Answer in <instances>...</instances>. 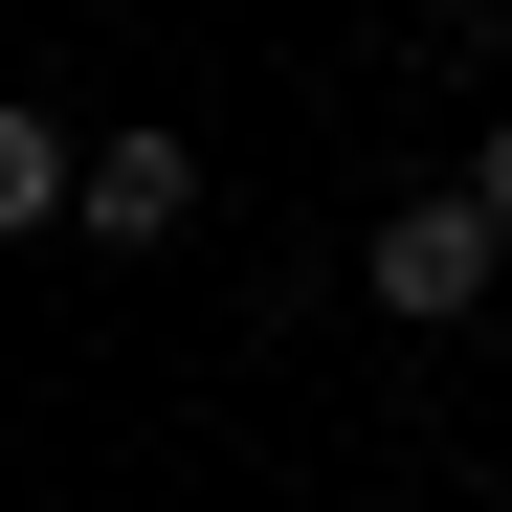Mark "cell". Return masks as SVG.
Masks as SVG:
<instances>
[{
    "label": "cell",
    "mask_w": 512,
    "mask_h": 512,
    "mask_svg": "<svg viewBox=\"0 0 512 512\" xmlns=\"http://www.w3.org/2000/svg\"><path fill=\"white\" fill-rule=\"evenodd\" d=\"M490 268H512V223H490L468 179H446V201H379V245H357V290H379L401 334H468V312H490Z\"/></svg>",
    "instance_id": "cell-1"
},
{
    "label": "cell",
    "mask_w": 512,
    "mask_h": 512,
    "mask_svg": "<svg viewBox=\"0 0 512 512\" xmlns=\"http://www.w3.org/2000/svg\"><path fill=\"white\" fill-rule=\"evenodd\" d=\"M67 223H90V245H179L201 223V156L179 134H90V201H67Z\"/></svg>",
    "instance_id": "cell-2"
},
{
    "label": "cell",
    "mask_w": 512,
    "mask_h": 512,
    "mask_svg": "<svg viewBox=\"0 0 512 512\" xmlns=\"http://www.w3.org/2000/svg\"><path fill=\"white\" fill-rule=\"evenodd\" d=\"M67 201H90V134H45L23 90H0V245H23V223H67Z\"/></svg>",
    "instance_id": "cell-3"
},
{
    "label": "cell",
    "mask_w": 512,
    "mask_h": 512,
    "mask_svg": "<svg viewBox=\"0 0 512 512\" xmlns=\"http://www.w3.org/2000/svg\"><path fill=\"white\" fill-rule=\"evenodd\" d=\"M468 201H490V223H512V112H490V134H468Z\"/></svg>",
    "instance_id": "cell-4"
}]
</instances>
